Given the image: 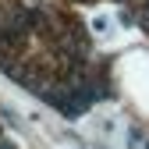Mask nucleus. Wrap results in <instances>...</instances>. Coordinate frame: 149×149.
Segmentation results:
<instances>
[{
    "instance_id": "obj_1",
    "label": "nucleus",
    "mask_w": 149,
    "mask_h": 149,
    "mask_svg": "<svg viewBox=\"0 0 149 149\" xmlns=\"http://www.w3.org/2000/svg\"><path fill=\"white\" fill-rule=\"evenodd\" d=\"M146 25H149V0H146Z\"/></svg>"
}]
</instances>
